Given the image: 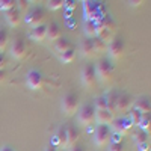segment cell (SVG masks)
<instances>
[{"label":"cell","instance_id":"6da1fadb","mask_svg":"<svg viewBox=\"0 0 151 151\" xmlns=\"http://www.w3.org/2000/svg\"><path fill=\"white\" fill-rule=\"evenodd\" d=\"M97 23V38L103 40L106 44H109L113 38H115V30H116V23L110 15L104 14Z\"/></svg>","mask_w":151,"mask_h":151},{"label":"cell","instance_id":"30bf717a","mask_svg":"<svg viewBox=\"0 0 151 151\" xmlns=\"http://www.w3.org/2000/svg\"><path fill=\"white\" fill-rule=\"evenodd\" d=\"M44 20H45V12L41 8L30 9L27 14H26V17H24V21H26L29 26H32V27H36V26L44 24Z\"/></svg>","mask_w":151,"mask_h":151},{"label":"cell","instance_id":"f35d334b","mask_svg":"<svg viewBox=\"0 0 151 151\" xmlns=\"http://www.w3.org/2000/svg\"><path fill=\"white\" fill-rule=\"evenodd\" d=\"M148 148H150V145H148V142H145V144H142V145H139V150H141V151H148Z\"/></svg>","mask_w":151,"mask_h":151},{"label":"cell","instance_id":"484cf974","mask_svg":"<svg viewBox=\"0 0 151 151\" xmlns=\"http://www.w3.org/2000/svg\"><path fill=\"white\" fill-rule=\"evenodd\" d=\"M74 58H76V50H74L73 47L68 48L67 52H64V53L59 55V59H60L62 64H70V62L74 60Z\"/></svg>","mask_w":151,"mask_h":151},{"label":"cell","instance_id":"836d02e7","mask_svg":"<svg viewBox=\"0 0 151 151\" xmlns=\"http://www.w3.org/2000/svg\"><path fill=\"white\" fill-rule=\"evenodd\" d=\"M107 151H124V144L122 142H109Z\"/></svg>","mask_w":151,"mask_h":151},{"label":"cell","instance_id":"4fadbf2b","mask_svg":"<svg viewBox=\"0 0 151 151\" xmlns=\"http://www.w3.org/2000/svg\"><path fill=\"white\" fill-rule=\"evenodd\" d=\"M52 147H55L56 150L60 148V150H65L68 148V139H67V129L62 125V127L58 129L55 137H53V142H52Z\"/></svg>","mask_w":151,"mask_h":151},{"label":"cell","instance_id":"1f68e13d","mask_svg":"<svg viewBox=\"0 0 151 151\" xmlns=\"http://www.w3.org/2000/svg\"><path fill=\"white\" fill-rule=\"evenodd\" d=\"M94 109L95 110H104L107 109V101H106V97H97L95 101H94Z\"/></svg>","mask_w":151,"mask_h":151},{"label":"cell","instance_id":"52a82bcc","mask_svg":"<svg viewBox=\"0 0 151 151\" xmlns=\"http://www.w3.org/2000/svg\"><path fill=\"white\" fill-rule=\"evenodd\" d=\"M110 137H112V132L109 125L98 124L94 132V144L97 147H106L110 141Z\"/></svg>","mask_w":151,"mask_h":151},{"label":"cell","instance_id":"603a6c76","mask_svg":"<svg viewBox=\"0 0 151 151\" xmlns=\"http://www.w3.org/2000/svg\"><path fill=\"white\" fill-rule=\"evenodd\" d=\"M83 32H85L86 38H91V40H92V38H95L97 36V23L95 21H91V20L85 21Z\"/></svg>","mask_w":151,"mask_h":151},{"label":"cell","instance_id":"ffe728a7","mask_svg":"<svg viewBox=\"0 0 151 151\" xmlns=\"http://www.w3.org/2000/svg\"><path fill=\"white\" fill-rule=\"evenodd\" d=\"M67 139H68V148H71V147H74L76 145V142L79 141V130L76 129V125H73V124H70V125H67Z\"/></svg>","mask_w":151,"mask_h":151},{"label":"cell","instance_id":"74e56055","mask_svg":"<svg viewBox=\"0 0 151 151\" xmlns=\"http://www.w3.org/2000/svg\"><path fill=\"white\" fill-rule=\"evenodd\" d=\"M70 151H86L82 145H74V147H71L70 148Z\"/></svg>","mask_w":151,"mask_h":151},{"label":"cell","instance_id":"2e32d148","mask_svg":"<svg viewBox=\"0 0 151 151\" xmlns=\"http://www.w3.org/2000/svg\"><path fill=\"white\" fill-rule=\"evenodd\" d=\"M132 104H133L132 97L129 94L122 92L118 95V100H116V112H127V110H130Z\"/></svg>","mask_w":151,"mask_h":151},{"label":"cell","instance_id":"d590c367","mask_svg":"<svg viewBox=\"0 0 151 151\" xmlns=\"http://www.w3.org/2000/svg\"><path fill=\"white\" fill-rule=\"evenodd\" d=\"M5 65H6V56L5 53H0V71L5 68Z\"/></svg>","mask_w":151,"mask_h":151},{"label":"cell","instance_id":"ba28073f","mask_svg":"<svg viewBox=\"0 0 151 151\" xmlns=\"http://www.w3.org/2000/svg\"><path fill=\"white\" fill-rule=\"evenodd\" d=\"M80 79H82V83L92 89V88L97 85V76H95V68H94V64H86L83 68H82V73H80Z\"/></svg>","mask_w":151,"mask_h":151},{"label":"cell","instance_id":"7402d4cb","mask_svg":"<svg viewBox=\"0 0 151 151\" xmlns=\"http://www.w3.org/2000/svg\"><path fill=\"white\" fill-rule=\"evenodd\" d=\"M60 38V27L58 23H50L47 24V40L56 41Z\"/></svg>","mask_w":151,"mask_h":151},{"label":"cell","instance_id":"8d00e7d4","mask_svg":"<svg viewBox=\"0 0 151 151\" xmlns=\"http://www.w3.org/2000/svg\"><path fill=\"white\" fill-rule=\"evenodd\" d=\"M130 6H141L142 3H144V0H136V2H134V0H130Z\"/></svg>","mask_w":151,"mask_h":151},{"label":"cell","instance_id":"60d3db41","mask_svg":"<svg viewBox=\"0 0 151 151\" xmlns=\"http://www.w3.org/2000/svg\"><path fill=\"white\" fill-rule=\"evenodd\" d=\"M0 151H14V150H12V148H11L9 145H6V147H3V148L0 150Z\"/></svg>","mask_w":151,"mask_h":151},{"label":"cell","instance_id":"cb8c5ba5","mask_svg":"<svg viewBox=\"0 0 151 151\" xmlns=\"http://www.w3.org/2000/svg\"><path fill=\"white\" fill-rule=\"evenodd\" d=\"M68 48H71V42L67 40V38H62V36H60L59 40L55 41V50H56V53H58V55L67 52Z\"/></svg>","mask_w":151,"mask_h":151},{"label":"cell","instance_id":"5b68a950","mask_svg":"<svg viewBox=\"0 0 151 151\" xmlns=\"http://www.w3.org/2000/svg\"><path fill=\"white\" fill-rule=\"evenodd\" d=\"M83 14H85V21H98L104 15V12L101 9V5H98L97 2H83Z\"/></svg>","mask_w":151,"mask_h":151},{"label":"cell","instance_id":"ab89813d","mask_svg":"<svg viewBox=\"0 0 151 151\" xmlns=\"http://www.w3.org/2000/svg\"><path fill=\"white\" fill-rule=\"evenodd\" d=\"M5 76H6V73H5V70H2V71H0V82L5 80Z\"/></svg>","mask_w":151,"mask_h":151},{"label":"cell","instance_id":"9a60e30c","mask_svg":"<svg viewBox=\"0 0 151 151\" xmlns=\"http://www.w3.org/2000/svg\"><path fill=\"white\" fill-rule=\"evenodd\" d=\"M5 18L11 27H18L21 20H23V15L17 8H14V9H9L8 12H5Z\"/></svg>","mask_w":151,"mask_h":151},{"label":"cell","instance_id":"3957f363","mask_svg":"<svg viewBox=\"0 0 151 151\" xmlns=\"http://www.w3.org/2000/svg\"><path fill=\"white\" fill-rule=\"evenodd\" d=\"M94 68L97 80H100L101 83H109L113 79V65L109 59H100L94 65Z\"/></svg>","mask_w":151,"mask_h":151},{"label":"cell","instance_id":"8fae6325","mask_svg":"<svg viewBox=\"0 0 151 151\" xmlns=\"http://www.w3.org/2000/svg\"><path fill=\"white\" fill-rule=\"evenodd\" d=\"M112 129L115 130V133L124 136V134H130L132 129H133V125L130 122L129 118H116V119H113L112 121Z\"/></svg>","mask_w":151,"mask_h":151},{"label":"cell","instance_id":"e575fe53","mask_svg":"<svg viewBox=\"0 0 151 151\" xmlns=\"http://www.w3.org/2000/svg\"><path fill=\"white\" fill-rule=\"evenodd\" d=\"M17 6H18L17 9L21 12V9L24 11V9H27V8H29V3H27V2H24V0H18V2H17Z\"/></svg>","mask_w":151,"mask_h":151},{"label":"cell","instance_id":"d6986e66","mask_svg":"<svg viewBox=\"0 0 151 151\" xmlns=\"http://www.w3.org/2000/svg\"><path fill=\"white\" fill-rule=\"evenodd\" d=\"M133 109L137 110V112H141L142 115H144V113H150V110H151L150 98H148V97H139V98H137L136 101H134Z\"/></svg>","mask_w":151,"mask_h":151},{"label":"cell","instance_id":"f546056e","mask_svg":"<svg viewBox=\"0 0 151 151\" xmlns=\"http://www.w3.org/2000/svg\"><path fill=\"white\" fill-rule=\"evenodd\" d=\"M133 141H134V144L139 147V145H142V144H145V142H148V134L145 133V132H136L134 134H133Z\"/></svg>","mask_w":151,"mask_h":151},{"label":"cell","instance_id":"5bb4252c","mask_svg":"<svg viewBox=\"0 0 151 151\" xmlns=\"http://www.w3.org/2000/svg\"><path fill=\"white\" fill-rule=\"evenodd\" d=\"M79 52L83 58H88L91 59L95 56V50H94V45H92V40L91 38H85V40L80 41L79 44Z\"/></svg>","mask_w":151,"mask_h":151},{"label":"cell","instance_id":"7a4b0ae2","mask_svg":"<svg viewBox=\"0 0 151 151\" xmlns=\"http://www.w3.org/2000/svg\"><path fill=\"white\" fill-rule=\"evenodd\" d=\"M79 106H80V100H79V95L70 91L67 92L64 97H62V101H60V107H62V113L65 116H73L77 113L79 110Z\"/></svg>","mask_w":151,"mask_h":151},{"label":"cell","instance_id":"4316f807","mask_svg":"<svg viewBox=\"0 0 151 151\" xmlns=\"http://www.w3.org/2000/svg\"><path fill=\"white\" fill-rule=\"evenodd\" d=\"M139 127H141L142 132H145L147 134H150V132H151V115H150V113H144V115H142Z\"/></svg>","mask_w":151,"mask_h":151},{"label":"cell","instance_id":"e0dca14e","mask_svg":"<svg viewBox=\"0 0 151 151\" xmlns=\"http://www.w3.org/2000/svg\"><path fill=\"white\" fill-rule=\"evenodd\" d=\"M29 36L33 41H44L47 40V24H41V26L32 27V30L29 32Z\"/></svg>","mask_w":151,"mask_h":151},{"label":"cell","instance_id":"b9f144b4","mask_svg":"<svg viewBox=\"0 0 151 151\" xmlns=\"http://www.w3.org/2000/svg\"><path fill=\"white\" fill-rule=\"evenodd\" d=\"M45 151H58V150H56L55 147H52V145H50V147H47V148H45Z\"/></svg>","mask_w":151,"mask_h":151},{"label":"cell","instance_id":"7c38bea8","mask_svg":"<svg viewBox=\"0 0 151 151\" xmlns=\"http://www.w3.org/2000/svg\"><path fill=\"white\" fill-rule=\"evenodd\" d=\"M26 50H27L26 48V42H24L23 38H15L14 42H12V45H11V55H12V58L17 59V60L23 59L24 56H26Z\"/></svg>","mask_w":151,"mask_h":151},{"label":"cell","instance_id":"f1b7e54d","mask_svg":"<svg viewBox=\"0 0 151 151\" xmlns=\"http://www.w3.org/2000/svg\"><path fill=\"white\" fill-rule=\"evenodd\" d=\"M129 119H130V122H132L133 127H139L141 119H142V113L133 109V110L130 112V115H129Z\"/></svg>","mask_w":151,"mask_h":151},{"label":"cell","instance_id":"44dd1931","mask_svg":"<svg viewBox=\"0 0 151 151\" xmlns=\"http://www.w3.org/2000/svg\"><path fill=\"white\" fill-rule=\"evenodd\" d=\"M118 92L116 91H110L107 95H106V101H107V110L112 113L113 116H115V113L116 112V100H118Z\"/></svg>","mask_w":151,"mask_h":151},{"label":"cell","instance_id":"277c9868","mask_svg":"<svg viewBox=\"0 0 151 151\" xmlns=\"http://www.w3.org/2000/svg\"><path fill=\"white\" fill-rule=\"evenodd\" d=\"M77 121L80 125L89 127L95 122V109L92 103H85L77 110Z\"/></svg>","mask_w":151,"mask_h":151},{"label":"cell","instance_id":"4dcf8cb0","mask_svg":"<svg viewBox=\"0 0 151 151\" xmlns=\"http://www.w3.org/2000/svg\"><path fill=\"white\" fill-rule=\"evenodd\" d=\"M17 8V0H0V11L8 12L9 9Z\"/></svg>","mask_w":151,"mask_h":151},{"label":"cell","instance_id":"83f0119b","mask_svg":"<svg viewBox=\"0 0 151 151\" xmlns=\"http://www.w3.org/2000/svg\"><path fill=\"white\" fill-rule=\"evenodd\" d=\"M8 41H9V33L6 29L0 27V53H3V50L6 48L8 45Z\"/></svg>","mask_w":151,"mask_h":151},{"label":"cell","instance_id":"ac0fdd59","mask_svg":"<svg viewBox=\"0 0 151 151\" xmlns=\"http://www.w3.org/2000/svg\"><path fill=\"white\" fill-rule=\"evenodd\" d=\"M113 119H115V116H113L107 109H104V110H95V122L103 124V125H110Z\"/></svg>","mask_w":151,"mask_h":151},{"label":"cell","instance_id":"9c48e42d","mask_svg":"<svg viewBox=\"0 0 151 151\" xmlns=\"http://www.w3.org/2000/svg\"><path fill=\"white\" fill-rule=\"evenodd\" d=\"M44 85V76L38 70H29L26 74V86L32 91L41 89Z\"/></svg>","mask_w":151,"mask_h":151},{"label":"cell","instance_id":"8992f818","mask_svg":"<svg viewBox=\"0 0 151 151\" xmlns=\"http://www.w3.org/2000/svg\"><path fill=\"white\" fill-rule=\"evenodd\" d=\"M106 52L109 53V58L116 60V59H121L124 52H125V42L121 36H115L113 40L107 44V50ZM109 59V60H110Z\"/></svg>","mask_w":151,"mask_h":151},{"label":"cell","instance_id":"d6a6232c","mask_svg":"<svg viewBox=\"0 0 151 151\" xmlns=\"http://www.w3.org/2000/svg\"><path fill=\"white\" fill-rule=\"evenodd\" d=\"M64 6H65L64 0H48V2H47V8L50 11H58V9L64 8Z\"/></svg>","mask_w":151,"mask_h":151},{"label":"cell","instance_id":"d4e9b609","mask_svg":"<svg viewBox=\"0 0 151 151\" xmlns=\"http://www.w3.org/2000/svg\"><path fill=\"white\" fill-rule=\"evenodd\" d=\"M92 45H94V50H95V55H100V53H104L107 50V44L100 40V38H92Z\"/></svg>","mask_w":151,"mask_h":151}]
</instances>
